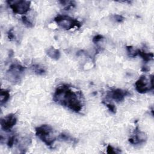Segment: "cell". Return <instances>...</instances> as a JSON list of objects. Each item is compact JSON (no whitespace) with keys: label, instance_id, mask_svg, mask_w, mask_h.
I'll return each mask as SVG.
<instances>
[{"label":"cell","instance_id":"1","mask_svg":"<svg viewBox=\"0 0 154 154\" xmlns=\"http://www.w3.org/2000/svg\"><path fill=\"white\" fill-rule=\"evenodd\" d=\"M79 96H81V93L78 94L76 91L72 90L68 85L63 84L57 88L53 100L75 112H79L82 108V103Z\"/></svg>","mask_w":154,"mask_h":154},{"label":"cell","instance_id":"2","mask_svg":"<svg viewBox=\"0 0 154 154\" xmlns=\"http://www.w3.org/2000/svg\"><path fill=\"white\" fill-rule=\"evenodd\" d=\"M35 135L47 146H51L56 140L53 135V128L48 125H42L35 128Z\"/></svg>","mask_w":154,"mask_h":154},{"label":"cell","instance_id":"3","mask_svg":"<svg viewBox=\"0 0 154 154\" xmlns=\"http://www.w3.org/2000/svg\"><path fill=\"white\" fill-rule=\"evenodd\" d=\"M25 67L19 64H12L7 71V79L13 84L20 81L23 76Z\"/></svg>","mask_w":154,"mask_h":154},{"label":"cell","instance_id":"4","mask_svg":"<svg viewBox=\"0 0 154 154\" xmlns=\"http://www.w3.org/2000/svg\"><path fill=\"white\" fill-rule=\"evenodd\" d=\"M54 20L58 25L66 30H69L74 27L79 28L81 26L79 20L66 15H58L54 18Z\"/></svg>","mask_w":154,"mask_h":154},{"label":"cell","instance_id":"5","mask_svg":"<svg viewBox=\"0 0 154 154\" xmlns=\"http://www.w3.org/2000/svg\"><path fill=\"white\" fill-rule=\"evenodd\" d=\"M10 8L12 11L19 14H24L27 13L30 8L31 2L28 1L14 0L7 1Z\"/></svg>","mask_w":154,"mask_h":154},{"label":"cell","instance_id":"6","mask_svg":"<svg viewBox=\"0 0 154 154\" xmlns=\"http://www.w3.org/2000/svg\"><path fill=\"white\" fill-rule=\"evenodd\" d=\"M136 90L141 94L146 93L151 90L153 89V77L151 75L149 81L146 76H141L135 82V84Z\"/></svg>","mask_w":154,"mask_h":154},{"label":"cell","instance_id":"7","mask_svg":"<svg viewBox=\"0 0 154 154\" xmlns=\"http://www.w3.org/2000/svg\"><path fill=\"white\" fill-rule=\"evenodd\" d=\"M17 117L14 114H9L1 120V128L5 131H10L16 123Z\"/></svg>","mask_w":154,"mask_h":154},{"label":"cell","instance_id":"8","mask_svg":"<svg viewBox=\"0 0 154 154\" xmlns=\"http://www.w3.org/2000/svg\"><path fill=\"white\" fill-rule=\"evenodd\" d=\"M134 135L129 138L128 141L132 144H140L144 143L146 141L147 137L146 133L140 131L138 126H136L134 130Z\"/></svg>","mask_w":154,"mask_h":154},{"label":"cell","instance_id":"9","mask_svg":"<svg viewBox=\"0 0 154 154\" xmlns=\"http://www.w3.org/2000/svg\"><path fill=\"white\" fill-rule=\"evenodd\" d=\"M107 94L109 97H111L112 99L114 100L117 102H120L123 101L125 99V97L129 95L130 93L126 90L117 88L109 91Z\"/></svg>","mask_w":154,"mask_h":154},{"label":"cell","instance_id":"10","mask_svg":"<svg viewBox=\"0 0 154 154\" xmlns=\"http://www.w3.org/2000/svg\"><path fill=\"white\" fill-rule=\"evenodd\" d=\"M46 54L52 59L57 60L60 57V52L58 49L54 48L51 47L48 49L46 51Z\"/></svg>","mask_w":154,"mask_h":154},{"label":"cell","instance_id":"11","mask_svg":"<svg viewBox=\"0 0 154 154\" xmlns=\"http://www.w3.org/2000/svg\"><path fill=\"white\" fill-rule=\"evenodd\" d=\"M138 55L140 56L145 62L150 61L153 58V54L152 52H146L140 49H138Z\"/></svg>","mask_w":154,"mask_h":154},{"label":"cell","instance_id":"12","mask_svg":"<svg viewBox=\"0 0 154 154\" xmlns=\"http://www.w3.org/2000/svg\"><path fill=\"white\" fill-rule=\"evenodd\" d=\"M10 93L8 90L5 89H1L0 91V103L2 105L5 104L10 99Z\"/></svg>","mask_w":154,"mask_h":154},{"label":"cell","instance_id":"13","mask_svg":"<svg viewBox=\"0 0 154 154\" xmlns=\"http://www.w3.org/2000/svg\"><path fill=\"white\" fill-rule=\"evenodd\" d=\"M57 138L60 140L62 141H68V142H72V143H76V139L73 138L71 137L70 135L64 134V133H61L60 135H58Z\"/></svg>","mask_w":154,"mask_h":154},{"label":"cell","instance_id":"14","mask_svg":"<svg viewBox=\"0 0 154 154\" xmlns=\"http://www.w3.org/2000/svg\"><path fill=\"white\" fill-rule=\"evenodd\" d=\"M126 51L129 57H135L138 55V49H136L132 46H127Z\"/></svg>","mask_w":154,"mask_h":154},{"label":"cell","instance_id":"15","mask_svg":"<svg viewBox=\"0 0 154 154\" xmlns=\"http://www.w3.org/2000/svg\"><path fill=\"white\" fill-rule=\"evenodd\" d=\"M32 70L34 71L35 73L38 75H42L45 73V70L41 66H40L38 64H35L33 65L31 67Z\"/></svg>","mask_w":154,"mask_h":154},{"label":"cell","instance_id":"16","mask_svg":"<svg viewBox=\"0 0 154 154\" xmlns=\"http://www.w3.org/2000/svg\"><path fill=\"white\" fill-rule=\"evenodd\" d=\"M60 2L65 7L64 8L66 10H69L71 8H73V7H75V5L74 1H60Z\"/></svg>","mask_w":154,"mask_h":154},{"label":"cell","instance_id":"17","mask_svg":"<svg viewBox=\"0 0 154 154\" xmlns=\"http://www.w3.org/2000/svg\"><path fill=\"white\" fill-rule=\"evenodd\" d=\"M16 140H17V139H16V135H13L10 137L8 138V140L7 143V146H8V147L11 148V147L13 146V145L14 144L15 141H16Z\"/></svg>","mask_w":154,"mask_h":154},{"label":"cell","instance_id":"18","mask_svg":"<svg viewBox=\"0 0 154 154\" xmlns=\"http://www.w3.org/2000/svg\"><path fill=\"white\" fill-rule=\"evenodd\" d=\"M22 22L24 23V25L25 26H26L27 27H32L33 26V24L31 23V22L25 16H23L22 17Z\"/></svg>","mask_w":154,"mask_h":154},{"label":"cell","instance_id":"19","mask_svg":"<svg viewBox=\"0 0 154 154\" xmlns=\"http://www.w3.org/2000/svg\"><path fill=\"white\" fill-rule=\"evenodd\" d=\"M120 152L121 151L114 148L111 145H108L106 147V153H120Z\"/></svg>","mask_w":154,"mask_h":154},{"label":"cell","instance_id":"20","mask_svg":"<svg viewBox=\"0 0 154 154\" xmlns=\"http://www.w3.org/2000/svg\"><path fill=\"white\" fill-rule=\"evenodd\" d=\"M103 103L107 106V108H108V109L112 113H116V106L112 104V103H106L105 102H103Z\"/></svg>","mask_w":154,"mask_h":154},{"label":"cell","instance_id":"21","mask_svg":"<svg viewBox=\"0 0 154 154\" xmlns=\"http://www.w3.org/2000/svg\"><path fill=\"white\" fill-rule=\"evenodd\" d=\"M103 38H104V37H103V36L102 35H101V34H97V35H96L93 38L92 41H93V42L94 43H98L99 42H100V40H103Z\"/></svg>","mask_w":154,"mask_h":154},{"label":"cell","instance_id":"22","mask_svg":"<svg viewBox=\"0 0 154 154\" xmlns=\"http://www.w3.org/2000/svg\"><path fill=\"white\" fill-rule=\"evenodd\" d=\"M113 17H114V19H115V20L116 22H119V23L122 22L125 19V17L120 14H114Z\"/></svg>","mask_w":154,"mask_h":154},{"label":"cell","instance_id":"23","mask_svg":"<svg viewBox=\"0 0 154 154\" xmlns=\"http://www.w3.org/2000/svg\"><path fill=\"white\" fill-rule=\"evenodd\" d=\"M8 38L11 40H13L14 38V33H13V28H11L8 32Z\"/></svg>","mask_w":154,"mask_h":154},{"label":"cell","instance_id":"24","mask_svg":"<svg viewBox=\"0 0 154 154\" xmlns=\"http://www.w3.org/2000/svg\"><path fill=\"white\" fill-rule=\"evenodd\" d=\"M141 70H142L143 72H147V71H149V69L147 67H146V66H144V67H142V69H141Z\"/></svg>","mask_w":154,"mask_h":154}]
</instances>
